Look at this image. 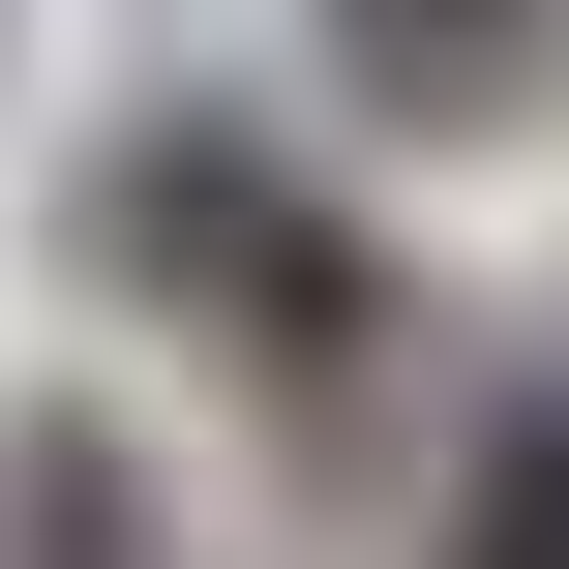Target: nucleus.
<instances>
[{
	"mask_svg": "<svg viewBox=\"0 0 569 569\" xmlns=\"http://www.w3.org/2000/svg\"><path fill=\"white\" fill-rule=\"evenodd\" d=\"M90 270H120V300H210L270 390H330V360L390 330L360 210H330V180H270L240 120H120V180H90Z\"/></svg>",
	"mask_w": 569,
	"mask_h": 569,
	"instance_id": "1",
	"label": "nucleus"
},
{
	"mask_svg": "<svg viewBox=\"0 0 569 569\" xmlns=\"http://www.w3.org/2000/svg\"><path fill=\"white\" fill-rule=\"evenodd\" d=\"M569 0H330V90L360 120H540Z\"/></svg>",
	"mask_w": 569,
	"mask_h": 569,
	"instance_id": "2",
	"label": "nucleus"
},
{
	"mask_svg": "<svg viewBox=\"0 0 569 569\" xmlns=\"http://www.w3.org/2000/svg\"><path fill=\"white\" fill-rule=\"evenodd\" d=\"M450 569H569V450H480V510H450Z\"/></svg>",
	"mask_w": 569,
	"mask_h": 569,
	"instance_id": "3",
	"label": "nucleus"
}]
</instances>
